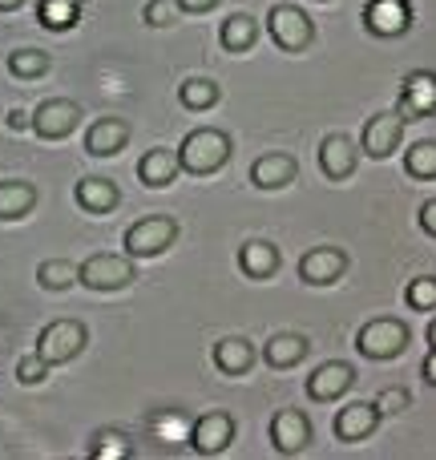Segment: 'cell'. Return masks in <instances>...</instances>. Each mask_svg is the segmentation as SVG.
<instances>
[{
    "instance_id": "6da1fadb",
    "label": "cell",
    "mask_w": 436,
    "mask_h": 460,
    "mask_svg": "<svg viewBox=\"0 0 436 460\" xmlns=\"http://www.w3.org/2000/svg\"><path fill=\"white\" fill-rule=\"evenodd\" d=\"M227 162H230V137L222 134V129H210V126L191 129V134L182 137V146H178V166L194 178L215 174Z\"/></svg>"
},
{
    "instance_id": "7a4b0ae2",
    "label": "cell",
    "mask_w": 436,
    "mask_h": 460,
    "mask_svg": "<svg viewBox=\"0 0 436 460\" xmlns=\"http://www.w3.org/2000/svg\"><path fill=\"white\" fill-rule=\"evenodd\" d=\"M408 343H413L408 323H405V319H392V315L368 319V323L360 327V335H356L360 356H368V359H396Z\"/></svg>"
},
{
    "instance_id": "3957f363",
    "label": "cell",
    "mask_w": 436,
    "mask_h": 460,
    "mask_svg": "<svg viewBox=\"0 0 436 460\" xmlns=\"http://www.w3.org/2000/svg\"><path fill=\"white\" fill-rule=\"evenodd\" d=\"M85 343H89L85 323H77V319H53V323L40 327V335H37V356L45 359L49 367H57V364L77 359L81 351H85Z\"/></svg>"
},
{
    "instance_id": "277c9868",
    "label": "cell",
    "mask_w": 436,
    "mask_h": 460,
    "mask_svg": "<svg viewBox=\"0 0 436 460\" xmlns=\"http://www.w3.org/2000/svg\"><path fill=\"white\" fill-rule=\"evenodd\" d=\"M267 32L275 40V49L283 53H303L316 40V21L303 13L299 4H275L267 13Z\"/></svg>"
},
{
    "instance_id": "5b68a950",
    "label": "cell",
    "mask_w": 436,
    "mask_h": 460,
    "mask_svg": "<svg viewBox=\"0 0 436 460\" xmlns=\"http://www.w3.org/2000/svg\"><path fill=\"white\" fill-rule=\"evenodd\" d=\"M138 279L134 270V259L129 254H89L85 262H77V283L93 287V291H121V287H129Z\"/></svg>"
},
{
    "instance_id": "8992f818",
    "label": "cell",
    "mask_w": 436,
    "mask_h": 460,
    "mask_svg": "<svg viewBox=\"0 0 436 460\" xmlns=\"http://www.w3.org/2000/svg\"><path fill=\"white\" fill-rule=\"evenodd\" d=\"M174 243H178V223L166 218V215L138 218V223L126 230V254L129 259H154V254H166Z\"/></svg>"
},
{
    "instance_id": "52a82bcc",
    "label": "cell",
    "mask_w": 436,
    "mask_h": 460,
    "mask_svg": "<svg viewBox=\"0 0 436 460\" xmlns=\"http://www.w3.org/2000/svg\"><path fill=\"white\" fill-rule=\"evenodd\" d=\"M77 126H81V105L69 102V97H49L29 113V129L37 137H45V142H61Z\"/></svg>"
},
{
    "instance_id": "ba28073f",
    "label": "cell",
    "mask_w": 436,
    "mask_h": 460,
    "mask_svg": "<svg viewBox=\"0 0 436 460\" xmlns=\"http://www.w3.org/2000/svg\"><path fill=\"white\" fill-rule=\"evenodd\" d=\"M405 126H408V121L400 118L396 110L376 113V118L364 121V134H360V150H364L368 158H376V162L392 158V154L400 150V142H405Z\"/></svg>"
},
{
    "instance_id": "9c48e42d",
    "label": "cell",
    "mask_w": 436,
    "mask_h": 460,
    "mask_svg": "<svg viewBox=\"0 0 436 460\" xmlns=\"http://www.w3.org/2000/svg\"><path fill=\"white\" fill-rule=\"evenodd\" d=\"M364 29L372 37L396 40L413 29V4L408 0H368L364 4Z\"/></svg>"
},
{
    "instance_id": "30bf717a",
    "label": "cell",
    "mask_w": 436,
    "mask_h": 460,
    "mask_svg": "<svg viewBox=\"0 0 436 460\" xmlns=\"http://www.w3.org/2000/svg\"><path fill=\"white\" fill-rule=\"evenodd\" d=\"M396 113L405 121H416V118H429V113H436V73H429V69L405 73V81H400Z\"/></svg>"
},
{
    "instance_id": "8fae6325",
    "label": "cell",
    "mask_w": 436,
    "mask_h": 460,
    "mask_svg": "<svg viewBox=\"0 0 436 460\" xmlns=\"http://www.w3.org/2000/svg\"><path fill=\"white\" fill-rule=\"evenodd\" d=\"M311 440H316V429H311V420L299 408H283V412L271 420V445H275V453L299 456Z\"/></svg>"
},
{
    "instance_id": "7c38bea8",
    "label": "cell",
    "mask_w": 436,
    "mask_h": 460,
    "mask_svg": "<svg viewBox=\"0 0 436 460\" xmlns=\"http://www.w3.org/2000/svg\"><path fill=\"white\" fill-rule=\"evenodd\" d=\"M348 270V254L340 246H311L307 254L299 259V279L307 287H332L343 279Z\"/></svg>"
},
{
    "instance_id": "4fadbf2b",
    "label": "cell",
    "mask_w": 436,
    "mask_h": 460,
    "mask_svg": "<svg viewBox=\"0 0 436 460\" xmlns=\"http://www.w3.org/2000/svg\"><path fill=\"white\" fill-rule=\"evenodd\" d=\"M230 440H235V420H230V412H207V416H199L191 429V448L202 456L227 453Z\"/></svg>"
},
{
    "instance_id": "5bb4252c",
    "label": "cell",
    "mask_w": 436,
    "mask_h": 460,
    "mask_svg": "<svg viewBox=\"0 0 436 460\" xmlns=\"http://www.w3.org/2000/svg\"><path fill=\"white\" fill-rule=\"evenodd\" d=\"M356 166H360V146L351 142L348 134H327L324 142H319V170H324L332 182L351 178Z\"/></svg>"
},
{
    "instance_id": "9a60e30c",
    "label": "cell",
    "mask_w": 436,
    "mask_h": 460,
    "mask_svg": "<svg viewBox=\"0 0 436 460\" xmlns=\"http://www.w3.org/2000/svg\"><path fill=\"white\" fill-rule=\"evenodd\" d=\"M351 384H356V367L343 364V359H332V364H319L316 372L307 376V396L316 400V404H332Z\"/></svg>"
},
{
    "instance_id": "2e32d148",
    "label": "cell",
    "mask_w": 436,
    "mask_h": 460,
    "mask_svg": "<svg viewBox=\"0 0 436 460\" xmlns=\"http://www.w3.org/2000/svg\"><path fill=\"white\" fill-rule=\"evenodd\" d=\"M384 416L376 412V404H368V400H351L348 408H340V416H335V437L343 440V445H356V440H368L376 432V424H380Z\"/></svg>"
},
{
    "instance_id": "e0dca14e",
    "label": "cell",
    "mask_w": 436,
    "mask_h": 460,
    "mask_svg": "<svg viewBox=\"0 0 436 460\" xmlns=\"http://www.w3.org/2000/svg\"><path fill=\"white\" fill-rule=\"evenodd\" d=\"M126 142H129V121L121 118H97L85 129V150L93 158H113V154L126 150Z\"/></svg>"
},
{
    "instance_id": "ac0fdd59",
    "label": "cell",
    "mask_w": 436,
    "mask_h": 460,
    "mask_svg": "<svg viewBox=\"0 0 436 460\" xmlns=\"http://www.w3.org/2000/svg\"><path fill=\"white\" fill-rule=\"evenodd\" d=\"M307 351H311V343L303 340L299 332H275L262 343V359H267V367H275V372H287V367L303 364Z\"/></svg>"
},
{
    "instance_id": "d6986e66",
    "label": "cell",
    "mask_w": 436,
    "mask_h": 460,
    "mask_svg": "<svg viewBox=\"0 0 436 460\" xmlns=\"http://www.w3.org/2000/svg\"><path fill=\"white\" fill-rule=\"evenodd\" d=\"M279 267H283V254H279V246H271L267 238H251V243L238 246V270H243L246 279H271Z\"/></svg>"
},
{
    "instance_id": "ffe728a7",
    "label": "cell",
    "mask_w": 436,
    "mask_h": 460,
    "mask_svg": "<svg viewBox=\"0 0 436 460\" xmlns=\"http://www.w3.org/2000/svg\"><path fill=\"white\" fill-rule=\"evenodd\" d=\"M178 150H166V146H158V150H146L142 162H138V178H142L146 190H162V186H170L178 178Z\"/></svg>"
},
{
    "instance_id": "44dd1931",
    "label": "cell",
    "mask_w": 436,
    "mask_h": 460,
    "mask_svg": "<svg viewBox=\"0 0 436 460\" xmlns=\"http://www.w3.org/2000/svg\"><path fill=\"white\" fill-rule=\"evenodd\" d=\"M295 158L291 154H262V158H254L251 166V182L259 186V190H283V186L295 182Z\"/></svg>"
},
{
    "instance_id": "7402d4cb",
    "label": "cell",
    "mask_w": 436,
    "mask_h": 460,
    "mask_svg": "<svg viewBox=\"0 0 436 460\" xmlns=\"http://www.w3.org/2000/svg\"><path fill=\"white\" fill-rule=\"evenodd\" d=\"M73 199H77V207L89 210V215H110V210H118L121 190L110 182V178H81Z\"/></svg>"
},
{
    "instance_id": "603a6c76",
    "label": "cell",
    "mask_w": 436,
    "mask_h": 460,
    "mask_svg": "<svg viewBox=\"0 0 436 460\" xmlns=\"http://www.w3.org/2000/svg\"><path fill=\"white\" fill-rule=\"evenodd\" d=\"M215 367L227 376H246L254 367V343L243 335H227L215 343Z\"/></svg>"
},
{
    "instance_id": "cb8c5ba5",
    "label": "cell",
    "mask_w": 436,
    "mask_h": 460,
    "mask_svg": "<svg viewBox=\"0 0 436 460\" xmlns=\"http://www.w3.org/2000/svg\"><path fill=\"white\" fill-rule=\"evenodd\" d=\"M32 207H37V190H32V182H21V178L0 182V223L29 218Z\"/></svg>"
},
{
    "instance_id": "d4e9b609",
    "label": "cell",
    "mask_w": 436,
    "mask_h": 460,
    "mask_svg": "<svg viewBox=\"0 0 436 460\" xmlns=\"http://www.w3.org/2000/svg\"><path fill=\"white\" fill-rule=\"evenodd\" d=\"M218 40L227 53H251L254 40H259V21L251 13H230L218 29Z\"/></svg>"
},
{
    "instance_id": "484cf974",
    "label": "cell",
    "mask_w": 436,
    "mask_h": 460,
    "mask_svg": "<svg viewBox=\"0 0 436 460\" xmlns=\"http://www.w3.org/2000/svg\"><path fill=\"white\" fill-rule=\"evenodd\" d=\"M81 16V0H37V21L53 32H69Z\"/></svg>"
},
{
    "instance_id": "4316f807",
    "label": "cell",
    "mask_w": 436,
    "mask_h": 460,
    "mask_svg": "<svg viewBox=\"0 0 436 460\" xmlns=\"http://www.w3.org/2000/svg\"><path fill=\"white\" fill-rule=\"evenodd\" d=\"M178 102H182L186 110L202 113V110H215V105L222 102V89H218V81L191 77V81H182V89H178Z\"/></svg>"
},
{
    "instance_id": "83f0119b",
    "label": "cell",
    "mask_w": 436,
    "mask_h": 460,
    "mask_svg": "<svg viewBox=\"0 0 436 460\" xmlns=\"http://www.w3.org/2000/svg\"><path fill=\"white\" fill-rule=\"evenodd\" d=\"M49 65H53V57L45 53V49H16V53H8V73L21 81H37L49 73Z\"/></svg>"
},
{
    "instance_id": "f1b7e54d",
    "label": "cell",
    "mask_w": 436,
    "mask_h": 460,
    "mask_svg": "<svg viewBox=\"0 0 436 460\" xmlns=\"http://www.w3.org/2000/svg\"><path fill=\"white\" fill-rule=\"evenodd\" d=\"M37 283L45 287V291H65L69 283H77V262H69V259H45L37 267Z\"/></svg>"
},
{
    "instance_id": "f546056e",
    "label": "cell",
    "mask_w": 436,
    "mask_h": 460,
    "mask_svg": "<svg viewBox=\"0 0 436 460\" xmlns=\"http://www.w3.org/2000/svg\"><path fill=\"white\" fill-rule=\"evenodd\" d=\"M405 174L413 178H436V142H416L405 154Z\"/></svg>"
},
{
    "instance_id": "4dcf8cb0",
    "label": "cell",
    "mask_w": 436,
    "mask_h": 460,
    "mask_svg": "<svg viewBox=\"0 0 436 460\" xmlns=\"http://www.w3.org/2000/svg\"><path fill=\"white\" fill-rule=\"evenodd\" d=\"M89 456H93V460L129 456V440H126V432H113V429L97 432V440H93V445H89Z\"/></svg>"
},
{
    "instance_id": "1f68e13d",
    "label": "cell",
    "mask_w": 436,
    "mask_h": 460,
    "mask_svg": "<svg viewBox=\"0 0 436 460\" xmlns=\"http://www.w3.org/2000/svg\"><path fill=\"white\" fill-rule=\"evenodd\" d=\"M405 299H408V307L413 311H436V275L413 279L408 291H405Z\"/></svg>"
},
{
    "instance_id": "d6a6232c",
    "label": "cell",
    "mask_w": 436,
    "mask_h": 460,
    "mask_svg": "<svg viewBox=\"0 0 436 460\" xmlns=\"http://www.w3.org/2000/svg\"><path fill=\"white\" fill-rule=\"evenodd\" d=\"M142 21L154 24V29H170V24L182 21V8H178V0H150L142 8Z\"/></svg>"
},
{
    "instance_id": "836d02e7",
    "label": "cell",
    "mask_w": 436,
    "mask_h": 460,
    "mask_svg": "<svg viewBox=\"0 0 436 460\" xmlns=\"http://www.w3.org/2000/svg\"><path fill=\"white\" fill-rule=\"evenodd\" d=\"M405 408H413V392L408 388H384L380 396H376V412L380 416H396V412H405Z\"/></svg>"
},
{
    "instance_id": "e575fe53",
    "label": "cell",
    "mask_w": 436,
    "mask_h": 460,
    "mask_svg": "<svg viewBox=\"0 0 436 460\" xmlns=\"http://www.w3.org/2000/svg\"><path fill=\"white\" fill-rule=\"evenodd\" d=\"M49 376V364L40 356H21L16 359V380L21 384H40Z\"/></svg>"
},
{
    "instance_id": "d590c367",
    "label": "cell",
    "mask_w": 436,
    "mask_h": 460,
    "mask_svg": "<svg viewBox=\"0 0 436 460\" xmlns=\"http://www.w3.org/2000/svg\"><path fill=\"white\" fill-rule=\"evenodd\" d=\"M154 429L162 432V440H166V445H178V440L186 437V424L178 420V416H154Z\"/></svg>"
},
{
    "instance_id": "8d00e7d4",
    "label": "cell",
    "mask_w": 436,
    "mask_h": 460,
    "mask_svg": "<svg viewBox=\"0 0 436 460\" xmlns=\"http://www.w3.org/2000/svg\"><path fill=\"white\" fill-rule=\"evenodd\" d=\"M416 223H421V230H424V234H429V238H436V199L424 202V207H421V215H416Z\"/></svg>"
},
{
    "instance_id": "74e56055",
    "label": "cell",
    "mask_w": 436,
    "mask_h": 460,
    "mask_svg": "<svg viewBox=\"0 0 436 460\" xmlns=\"http://www.w3.org/2000/svg\"><path fill=\"white\" fill-rule=\"evenodd\" d=\"M215 4H218V0H178V8H182V13H210Z\"/></svg>"
},
{
    "instance_id": "f35d334b",
    "label": "cell",
    "mask_w": 436,
    "mask_h": 460,
    "mask_svg": "<svg viewBox=\"0 0 436 460\" xmlns=\"http://www.w3.org/2000/svg\"><path fill=\"white\" fill-rule=\"evenodd\" d=\"M8 129H13V134L29 129V113H24V110H13V113H8Z\"/></svg>"
},
{
    "instance_id": "ab89813d",
    "label": "cell",
    "mask_w": 436,
    "mask_h": 460,
    "mask_svg": "<svg viewBox=\"0 0 436 460\" xmlns=\"http://www.w3.org/2000/svg\"><path fill=\"white\" fill-rule=\"evenodd\" d=\"M421 372H424V380H429V384H432V388H436V348L429 351V356H424V364H421Z\"/></svg>"
},
{
    "instance_id": "60d3db41",
    "label": "cell",
    "mask_w": 436,
    "mask_h": 460,
    "mask_svg": "<svg viewBox=\"0 0 436 460\" xmlns=\"http://www.w3.org/2000/svg\"><path fill=\"white\" fill-rule=\"evenodd\" d=\"M24 0H0V13H13V8H21Z\"/></svg>"
},
{
    "instance_id": "b9f144b4",
    "label": "cell",
    "mask_w": 436,
    "mask_h": 460,
    "mask_svg": "<svg viewBox=\"0 0 436 460\" xmlns=\"http://www.w3.org/2000/svg\"><path fill=\"white\" fill-rule=\"evenodd\" d=\"M429 348H436V315H432V323H429Z\"/></svg>"
}]
</instances>
